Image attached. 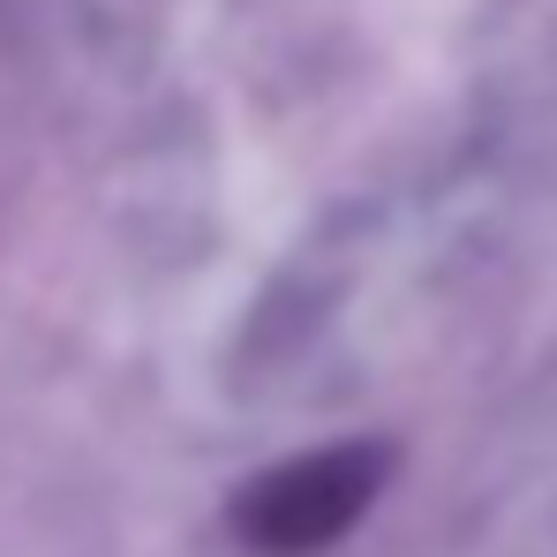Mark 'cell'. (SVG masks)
<instances>
[{"label": "cell", "instance_id": "6da1fadb", "mask_svg": "<svg viewBox=\"0 0 557 557\" xmlns=\"http://www.w3.org/2000/svg\"><path fill=\"white\" fill-rule=\"evenodd\" d=\"M376 474H384V453H370V445H332V453L286 460L242 497L234 528L264 557H309L324 543H339L370 512Z\"/></svg>", "mask_w": 557, "mask_h": 557}]
</instances>
